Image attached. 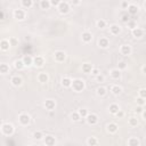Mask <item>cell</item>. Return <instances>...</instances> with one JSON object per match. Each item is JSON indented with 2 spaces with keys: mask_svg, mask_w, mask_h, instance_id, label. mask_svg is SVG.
<instances>
[{
  "mask_svg": "<svg viewBox=\"0 0 146 146\" xmlns=\"http://www.w3.org/2000/svg\"><path fill=\"white\" fill-rule=\"evenodd\" d=\"M71 88H72V90L75 91V92H81V91H83L84 88H86V82H84V80L79 79V78L73 79V80H72V83H71Z\"/></svg>",
  "mask_w": 146,
  "mask_h": 146,
  "instance_id": "6da1fadb",
  "label": "cell"
},
{
  "mask_svg": "<svg viewBox=\"0 0 146 146\" xmlns=\"http://www.w3.org/2000/svg\"><path fill=\"white\" fill-rule=\"evenodd\" d=\"M0 130H1V133H2V135L9 137V136H11V135L14 133L15 128H14V125H13L11 123H9V122H5V123L1 124Z\"/></svg>",
  "mask_w": 146,
  "mask_h": 146,
  "instance_id": "7a4b0ae2",
  "label": "cell"
},
{
  "mask_svg": "<svg viewBox=\"0 0 146 146\" xmlns=\"http://www.w3.org/2000/svg\"><path fill=\"white\" fill-rule=\"evenodd\" d=\"M56 8H57V10H58V13H59L60 15H65V14L70 13V10H71V5H70V2L62 0V1L59 2V5H58Z\"/></svg>",
  "mask_w": 146,
  "mask_h": 146,
  "instance_id": "3957f363",
  "label": "cell"
},
{
  "mask_svg": "<svg viewBox=\"0 0 146 146\" xmlns=\"http://www.w3.org/2000/svg\"><path fill=\"white\" fill-rule=\"evenodd\" d=\"M13 16L17 21H24L26 18V11L24 10V8H17V9H14Z\"/></svg>",
  "mask_w": 146,
  "mask_h": 146,
  "instance_id": "277c9868",
  "label": "cell"
},
{
  "mask_svg": "<svg viewBox=\"0 0 146 146\" xmlns=\"http://www.w3.org/2000/svg\"><path fill=\"white\" fill-rule=\"evenodd\" d=\"M18 122H19L21 125H29L30 122H31V116H30V114H27V113H25V112L21 113V114L18 115Z\"/></svg>",
  "mask_w": 146,
  "mask_h": 146,
  "instance_id": "5b68a950",
  "label": "cell"
},
{
  "mask_svg": "<svg viewBox=\"0 0 146 146\" xmlns=\"http://www.w3.org/2000/svg\"><path fill=\"white\" fill-rule=\"evenodd\" d=\"M84 119H86V121H87V123H88L89 125H95V124H97L98 121H99L98 115H97L96 113H88Z\"/></svg>",
  "mask_w": 146,
  "mask_h": 146,
  "instance_id": "8992f818",
  "label": "cell"
},
{
  "mask_svg": "<svg viewBox=\"0 0 146 146\" xmlns=\"http://www.w3.org/2000/svg\"><path fill=\"white\" fill-rule=\"evenodd\" d=\"M65 58H66V52L65 51H63V50H56L54 52V59H55V62L62 63V62L65 60Z\"/></svg>",
  "mask_w": 146,
  "mask_h": 146,
  "instance_id": "52a82bcc",
  "label": "cell"
},
{
  "mask_svg": "<svg viewBox=\"0 0 146 146\" xmlns=\"http://www.w3.org/2000/svg\"><path fill=\"white\" fill-rule=\"evenodd\" d=\"M44 63H46V60H44V57L43 56L36 55V56L33 57V64H32L33 66H35V67H42L44 65Z\"/></svg>",
  "mask_w": 146,
  "mask_h": 146,
  "instance_id": "ba28073f",
  "label": "cell"
},
{
  "mask_svg": "<svg viewBox=\"0 0 146 146\" xmlns=\"http://www.w3.org/2000/svg\"><path fill=\"white\" fill-rule=\"evenodd\" d=\"M131 52H132V48H131V46H130L129 43L121 44V47H120V54H121V55H123V56H129V55H131Z\"/></svg>",
  "mask_w": 146,
  "mask_h": 146,
  "instance_id": "9c48e42d",
  "label": "cell"
},
{
  "mask_svg": "<svg viewBox=\"0 0 146 146\" xmlns=\"http://www.w3.org/2000/svg\"><path fill=\"white\" fill-rule=\"evenodd\" d=\"M43 106H44V108L47 110V111H54L55 108H56V102L54 100V99H46L44 102H43Z\"/></svg>",
  "mask_w": 146,
  "mask_h": 146,
  "instance_id": "30bf717a",
  "label": "cell"
},
{
  "mask_svg": "<svg viewBox=\"0 0 146 146\" xmlns=\"http://www.w3.org/2000/svg\"><path fill=\"white\" fill-rule=\"evenodd\" d=\"M43 144L46 146H54L56 144V138L51 135H47V136H43Z\"/></svg>",
  "mask_w": 146,
  "mask_h": 146,
  "instance_id": "8fae6325",
  "label": "cell"
},
{
  "mask_svg": "<svg viewBox=\"0 0 146 146\" xmlns=\"http://www.w3.org/2000/svg\"><path fill=\"white\" fill-rule=\"evenodd\" d=\"M81 40H82V42H84V43L91 42V40H92V33L89 32V31H83V32L81 33Z\"/></svg>",
  "mask_w": 146,
  "mask_h": 146,
  "instance_id": "7c38bea8",
  "label": "cell"
},
{
  "mask_svg": "<svg viewBox=\"0 0 146 146\" xmlns=\"http://www.w3.org/2000/svg\"><path fill=\"white\" fill-rule=\"evenodd\" d=\"M139 11V7L135 3H129L128 7H127V13L129 15H137Z\"/></svg>",
  "mask_w": 146,
  "mask_h": 146,
  "instance_id": "4fadbf2b",
  "label": "cell"
},
{
  "mask_svg": "<svg viewBox=\"0 0 146 146\" xmlns=\"http://www.w3.org/2000/svg\"><path fill=\"white\" fill-rule=\"evenodd\" d=\"M121 33V26L117 24H111L110 25V34L111 35H119Z\"/></svg>",
  "mask_w": 146,
  "mask_h": 146,
  "instance_id": "5bb4252c",
  "label": "cell"
},
{
  "mask_svg": "<svg viewBox=\"0 0 146 146\" xmlns=\"http://www.w3.org/2000/svg\"><path fill=\"white\" fill-rule=\"evenodd\" d=\"M117 130H119V125H117L115 122H110V123H107V125H106V131H107L108 133H115V132H117Z\"/></svg>",
  "mask_w": 146,
  "mask_h": 146,
  "instance_id": "9a60e30c",
  "label": "cell"
},
{
  "mask_svg": "<svg viewBox=\"0 0 146 146\" xmlns=\"http://www.w3.org/2000/svg\"><path fill=\"white\" fill-rule=\"evenodd\" d=\"M131 34H132V36H133V38L139 39V38H141V36L144 35V30H143L141 27L136 26L135 29H132V30H131Z\"/></svg>",
  "mask_w": 146,
  "mask_h": 146,
  "instance_id": "2e32d148",
  "label": "cell"
},
{
  "mask_svg": "<svg viewBox=\"0 0 146 146\" xmlns=\"http://www.w3.org/2000/svg\"><path fill=\"white\" fill-rule=\"evenodd\" d=\"M10 83L14 86V87H21L23 84V79L19 76V75H14L11 76L10 79Z\"/></svg>",
  "mask_w": 146,
  "mask_h": 146,
  "instance_id": "e0dca14e",
  "label": "cell"
},
{
  "mask_svg": "<svg viewBox=\"0 0 146 146\" xmlns=\"http://www.w3.org/2000/svg\"><path fill=\"white\" fill-rule=\"evenodd\" d=\"M98 46H99L102 49H107V48L110 47V40H108L107 38L102 36V38H99V40H98Z\"/></svg>",
  "mask_w": 146,
  "mask_h": 146,
  "instance_id": "ac0fdd59",
  "label": "cell"
},
{
  "mask_svg": "<svg viewBox=\"0 0 146 146\" xmlns=\"http://www.w3.org/2000/svg\"><path fill=\"white\" fill-rule=\"evenodd\" d=\"M36 79H38V81H39L40 83H47V82L49 81V75H48V73H46V72H40V73L38 74Z\"/></svg>",
  "mask_w": 146,
  "mask_h": 146,
  "instance_id": "d6986e66",
  "label": "cell"
},
{
  "mask_svg": "<svg viewBox=\"0 0 146 146\" xmlns=\"http://www.w3.org/2000/svg\"><path fill=\"white\" fill-rule=\"evenodd\" d=\"M22 60H23L25 67H30V66H32V64H33V57H32L31 55H25V56H23Z\"/></svg>",
  "mask_w": 146,
  "mask_h": 146,
  "instance_id": "ffe728a7",
  "label": "cell"
},
{
  "mask_svg": "<svg viewBox=\"0 0 146 146\" xmlns=\"http://www.w3.org/2000/svg\"><path fill=\"white\" fill-rule=\"evenodd\" d=\"M10 48V43H9V40L8 39H2L0 40V50L2 51H8Z\"/></svg>",
  "mask_w": 146,
  "mask_h": 146,
  "instance_id": "44dd1931",
  "label": "cell"
},
{
  "mask_svg": "<svg viewBox=\"0 0 146 146\" xmlns=\"http://www.w3.org/2000/svg\"><path fill=\"white\" fill-rule=\"evenodd\" d=\"M110 76L113 79V80H119L121 78V71L119 68H112L110 71Z\"/></svg>",
  "mask_w": 146,
  "mask_h": 146,
  "instance_id": "7402d4cb",
  "label": "cell"
},
{
  "mask_svg": "<svg viewBox=\"0 0 146 146\" xmlns=\"http://www.w3.org/2000/svg\"><path fill=\"white\" fill-rule=\"evenodd\" d=\"M71 83H72V79L70 76H63L60 80V84L64 88H71Z\"/></svg>",
  "mask_w": 146,
  "mask_h": 146,
  "instance_id": "603a6c76",
  "label": "cell"
},
{
  "mask_svg": "<svg viewBox=\"0 0 146 146\" xmlns=\"http://www.w3.org/2000/svg\"><path fill=\"white\" fill-rule=\"evenodd\" d=\"M111 92L114 95V96H119L122 94V87H120L119 84H113L111 87Z\"/></svg>",
  "mask_w": 146,
  "mask_h": 146,
  "instance_id": "cb8c5ba5",
  "label": "cell"
},
{
  "mask_svg": "<svg viewBox=\"0 0 146 146\" xmlns=\"http://www.w3.org/2000/svg\"><path fill=\"white\" fill-rule=\"evenodd\" d=\"M92 67H94V66H92L90 63H83L82 66H81V70H82V72H83L84 74H90Z\"/></svg>",
  "mask_w": 146,
  "mask_h": 146,
  "instance_id": "d4e9b609",
  "label": "cell"
},
{
  "mask_svg": "<svg viewBox=\"0 0 146 146\" xmlns=\"http://www.w3.org/2000/svg\"><path fill=\"white\" fill-rule=\"evenodd\" d=\"M129 146H140V140L137 137H130L127 141Z\"/></svg>",
  "mask_w": 146,
  "mask_h": 146,
  "instance_id": "484cf974",
  "label": "cell"
},
{
  "mask_svg": "<svg viewBox=\"0 0 146 146\" xmlns=\"http://www.w3.org/2000/svg\"><path fill=\"white\" fill-rule=\"evenodd\" d=\"M10 71V66L7 63H0V74H7Z\"/></svg>",
  "mask_w": 146,
  "mask_h": 146,
  "instance_id": "4316f807",
  "label": "cell"
},
{
  "mask_svg": "<svg viewBox=\"0 0 146 146\" xmlns=\"http://www.w3.org/2000/svg\"><path fill=\"white\" fill-rule=\"evenodd\" d=\"M21 6L24 9H30L33 6V0H21Z\"/></svg>",
  "mask_w": 146,
  "mask_h": 146,
  "instance_id": "83f0119b",
  "label": "cell"
},
{
  "mask_svg": "<svg viewBox=\"0 0 146 146\" xmlns=\"http://www.w3.org/2000/svg\"><path fill=\"white\" fill-rule=\"evenodd\" d=\"M14 67H15L17 71H22V70H24V68H25L24 63H23V60H22V59H16V60L14 62Z\"/></svg>",
  "mask_w": 146,
  "mask_h": 146,
  "instance_id": "f1b7e54d",
  "label": "cell"
},
{
  "mask_svg": "<svg viewBox=\"0 0 146 146\" xmlns=\"http://www.w3.org/2000/svg\"><path fill=\"white\" fill-rule=\"evenodd\" d=\"M119 110H120V106H119L116 103H112V104H110V106H108V111H110V113L113 114V115H115V113H116Z\"/></svg>",
  "mask_w": 146,
  "mask_h": 146,
  "instance_id": "f546056e",
  "label": "cell"
},
{
  "mask_svg": "<svg viewBox=\"0 0 146 146\" xmlns=\"http://www.w3.org/2000/svg\"><path fill=\"white\" fill-rule=\"evenodd\" d=\"M96 94H97V96H99V97H104V96L107 94V89H106L105 87H103V86H99V87L96 89Z\"/></svg>",
  "mask_w": 146,
  "mask_h": 146,
  "instance_id": "4dcf8cb0",
  "label": "cell"
},
{
  "mask_svg": "<svg viewBox=\"0 0 146 146\" xmlns=\"http://www.w3.org/2000/svg\"><path fill=\"white\" fill-rule=\"evenodd\" d=\"M39 6H40V8H41L42 10H48V9L51 7V6H50L49 0H40Z\"/></svg>",
  "mask_w": 146,
  "mask_h": 146,
  "instance_id": "1f68e13d",
  "label": "cell"
},
{
  "mask_svg": "<svg viewBox=\"0 0 146 146\" xmlns=\"http://www.w3.org/2000/svg\"><path fill=\"white\" fill-rule=\"evenodd\" d=\"M138 123H139V120H138L137 116H131V117L128 119V124L130 127H137Z\"/></svg>",
  "mask_w": 146,
  "mask_h": 146,
  "instance_id": "d6a6232c",
  "label": "cell"
},
{
  "mask_svg": "<svg viewBox=\"0 0 146 146\" xmlns=\"http://www.w3.org/2000/svg\"><path fill=\"white\" fill-rule=\"evenodd\" d=\"M86 143H87V145H89V146H96V145L99 144V140H98L96 137H89Z\"/></svg>",
  "mask_w": 146,
  "mask_h": 146,
  "instance_id": "836d02e7",
  "label": "cell"
},
{
  "mask_svg": "<svg viewBox=\"0 0 146 146\" xmlns=\"http://www.w3.org/2000/svg\"><path fill=\"white\" fill-rule=\"evenodd\" d=\"M32 137H33V139H35V140H41V139H43V132L40 131V130H35V131L32 133Z\"/></svg>",
  "mask_w": 146,
  "mask_h": 146,
  "instance_id": "e575fe53",
  "label": "cell"
},
{
  "mask_svg": "<svg viewBox=\"0 0 146 146\" xmlns=\"http://www.w3.org/2000/svg\"><path fill=\"white\" fill-rule=\"evenodd\" d=\"M96 26H97V29L103 30V29H105V27L107 26V22H106L105 19H98V21L96 22Z\"/></svg>",
  "mask_w": 146,
  "mask_h": 146,
  "instance_id": "d590c367",
  "label": "cell"
},
{
  "mask_svg": "<svg viewBox=\"0 0 146 146\" xmlns=\"http://www.w3.org/2000/svg\"><path fill=\"white\" fill-rule=\"evenodd\" d=\"M71 120H72L73 122H79V121L81 120V116L79 115L78 111H76V112H72V113H71Z\"/></svg>",
  "mask_w": 146,
  "mask_h": 146,
  "instance_id": "8d00e7d4",
  "label": "cell"
},
{
  "mask_svg": "<svg viewBox=\"0 0 146 146\" xmlns=\"http://www.w3.org/2000/svg\"><path fill=\"white\" fill-rule=\"evenodd\" d=\"M125 24H127V27H128L129 30H132V29H135L136 26H138V25H137V22L133 21V19H129Z\"/></svg>",
  "mask_w": 146,
  "mask_h": 146,
  "instance_id": "74e56055",
  "label": "cell"
},
{
  "mask_svg": "<svg viewBox=\"0 0 146 146\" xmlns=\"http://www.w3.org/2000/svg\"><path fill=\"white\" fill-rule=\"evenodd\" d=\"M130 16H131V15H129L127 11H125V13H122V14H121V22L127 23V22L130 19Z\"/></svg>",
  "mask_w": 146,
  "mask_h": 146,
  "instance_id": "f35d334b",
  "label": "cell"
},
{
  "mask_svg": "<svg viewBox=\"0 0 146 146\" xmlns=\"http://www.w3.org/2000/svg\"><path fill=\"white\" fill-rule=\"evenodd\" d=\"M78 113H79V115L81 116V119H82V117L84 119L89 112H88V110H87V108H80V110H78Z\"/></svg>",
  "mask_w": 146,
  "mask_h": 146,
  "instance_id": "ab89813d",
  "label": "cell"
},
{
  "mask_svg": "<svg viewBox=\"0 0 146 146\" xmlns=\"http://www.w3.org/2000/svg\"><path fill=\"white\" fill-rule=\"evenodd\" d=\"M116 68H119L120 71H124V70L127 68V63H125V62H123V60L119 62V63H117V67H116Z\"/></svg>",
  "mask_w": 146,
  "mask_h": 146,
  "instance_id": "60d3db41",
  "label": "cell"
},
{
  "mask_svg": "<svg viewBox=\"0 0 146 146\" xmlns=\"http://www.w3.org/2000/svg\"><path fill=\"white\" fill-rule=\"evenodd\" d=\"M145 103H146V102H145V98L139 97V96L136 98V104H137L138 106H144V105H145Z\"/></svg>",
  "mask_w": 146,
  "mask_h": 146,
  "instance_id": "b9f144b4",
  "label": "cell"
},
{
  "mask_svg": "<svg viewBox=\"0 0 146 146\" xmlns=\"http://www.w3.org/2000/svg\"><path fill=\"white\" fill-rule=\"evenodd\" d=\"M138 96L139 97H143V98H146V89L145 88H140L138 90Z\"/></svg>",
  "mask_w": 146,
  "mask_h": 146,
  "instance_id": "7bdbcfd3",
  "label": "cell"
},
{
  "mask_svg": "<svg viewBox=\"0 0 146 146\" xmlns=\"http://www.w3.org/2000/svg\"><path fill=\"white\" fill-rule=\"evenodd\" d=\"M9 43H10V47H15V46H17L18 40L16 38H9Z\"/></svg>",
  "mask_w": 146,
  "mask_h": 146,
  "instance_id": "ee69618b",
  "label": "cell"
},
{
  "mask_svg": "<svg viewBox=\"0 0 146 146\" xmlns=\"http://www.w3.org/2000/svg\"><path fill=\"white\" fill-rule=\"evenodd\" d=\"M95 80L97 81V82H104V80H105V76L103 75V74H97L96 76H95Z\"/></svg>",
  "mask_w": 146,
  "mask_h": 146,
  "instance_id": "f6af8a7d",
  "label": "cell"
},
{
  "mask_svg": "<svg viewBox=\"0 0 146 146\" xmlns=\"http://www.w3.org/2000/svg\"><path fill=\"white\" fill-rule=\"evenodd\" d=\"M100 73V71H99V68H97V67H92V70H91V72H90V74H92L94 76H96L97 74H99Z\"/></svg>",
  "mask_w": 146,
  "mask_h": 146,
  "instance_id": "bcb514c9",
  "label": "cell"
},
{
  "mask_svg": "<svg viewBox=\"0 0 146 146\" xmlns=\"http://www.w3.org/2000/svg\"><path fill=\"white\" fill-rule=\"evenodd\" d=\"M82 2V0H71V5L73 7H76V6H80Z\"/></svg>",
  "mask_w": 146,
  "mask_h": 146,
  "instance_id": "7dc6e473",
  "label": "cell"
},
{
  "mask_svg": "<svg viewBox=\"0 0 146 146\" xmlns=\"http://www.w3.org/2000/svg\"><path fill=\"white\" fill-rule=\"evenodd\" d=\"M62 0H49V2H50V6H52V7H57L58 5H59V2H60Z\"/></svg>",
  "mask_w": 146,
  "mask_h": 146,
  "instance_id": "c3c4849f",
  "label": "cell"
},
{
  "mask_svg": "<svg viewBox=\"0 0 146 146\" xmlns=\"http://www.w3.org/2000/svg\"><path fill=\"white\" fill-rule=\"evenodd\" d=\"M115 115H116L119 119H121V117H123V116H124V112H123V111H121V108H120V110L115 113Z\"/></svg>",
  "mask_w": 146,
  "mask_h": 146,
  "instance_id": "681fc988",
  "label": "cell"
},
{
  "mask_svg": "<svg viewBox=\"0 0 146 146\" xmlns=\"http://www.w3.org/2000/svg\"><path fill=\"white\" fill-rule=\"evenodd\" d=\"M128 5H129V2H128L127 0H124V1H122V2H121V8H122V9H127Z\"/></svg>",
  "mask_w": 146,
  "mask_h": 146,
  "instance_id": "f907efd6",
  "label": "cell"
},
{
  "mask_svg": "<svg viewBox=\"0 0 146 146\" xmlns=\"http://www.w3.org/2000/svg\"><path fill=\"white\" fill-rule=\"evenodd\" d=\"M143 107H144V106H138V107L135 110V112H136L137 114H140V113L144 111V110H143Z\"/></svg>",
  "mask_w": 146,
  "mask_h": 146,
  "instance_id": "816d5d0a",
  "label": "cell"
},
{
  "mask_svg": "<svg viewBox=\"0 0 146 146\" xmlns=\"http://www.w3.org/2000/svg\"><path fill=\"white\" fill-rule=\"evenodd\" d=\"M3 18H5V14H3V11L0 10V21H2Z\"/></svg>",
  "mask_w": 146,
  "mask_h": 146,
  "instance_id": "f5cc1de1",
  "label": "cell"
},
{
  "mask_svg": "<svg viewBox=\"0 0 146 146\" xmlns=\"http://www.w3.org/2000/svg\"><path fill=\"white\" fill-rule=\"evenodd\" d=\"M141 73L145 74V66H141Z\"/></svg>",
  "mask_w": 146,
  "mask_h": 146,
  "instance_id": "db71d44e",
  "label": "cell"
}]
</instances>
